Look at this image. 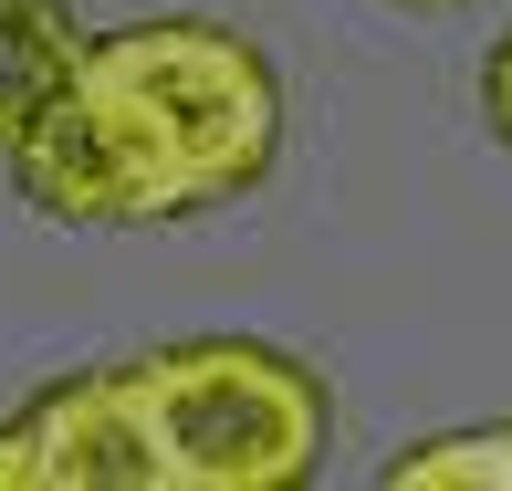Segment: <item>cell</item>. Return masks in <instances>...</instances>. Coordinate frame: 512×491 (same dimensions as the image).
<instances>
[{
	"mask_svg": "<svg viewBox=\"0 0 512 491\" xmlns=\"http://www.w3.org/2000/svg\"><path fill=\"white\" fill-rule=\"evenodd\" d=\"M157 429V471L168 491H293L324 471V377L283 345H241V335H199L168 356L126 366Z\"/></svg>",
	"mask_w": 512,
	"mask_h": 491,
	"instance_id": "2",
	"label": "cell"
},
{
	"mask_svg": "<svg viewBox=\"0 0 512 491\" xmlns=\"http://www.w3.org/2000/svg\"><path fill=\"white\" fill-rule=\"evenodd\" d=\"M481 115H492V136L512 147V32L492 42V63H481Z\"/></svg>",
	"mask_w": 512,
	"mask_h": 491,
	"instance_id": "6",
	"label": "cell"
},
{
	"mask_svg": "<svg viewBox=\"0 0 512 491\" xmlns=\"http://www.w3.org/2000/svg\"><path fill=\"white\" fill-rule=\"evenodd\" d=\"M512 491V418L492 429H450V439H418V450L387 460V491Z\"/></svg>",
	"mask_w": 512,
	"mask_h": 491,
	"instance_id": "5",
	"label": "cell"
},
{
	"mask_svg": "<svg viewBox=\"0 0 512 491\" xmlns=\"http://www.w3.org/2000/svg\"><path fill=\"white\" fill-rule=\"evenodd\" d=\"M0 491H32V460H21V429H0Z\"/></svg>",
	"mask_w": 512,
	"mask_h": 491,
	"instance_id": "7",
	"label": "cell"
},
{
	"mask_svg": "<svg viewBox=\"0 0 512 491\" xmlns=\"http://www.w3.org/2000/svg\"><path fill=\"white\" fill-rule=\"evenodd\" d=\"M283 147V84L220 21H126L95 32L53 105L11 136V178L42 220L147 230L251 199Z\"/></svg>",
	"mask_w": 512,
	"mask_h": 491,
	"instance_id": "1",
	"label": "cell"
},
{
	"mask_svg": "<svg viewBox=\"0 0 512 491\" xmlns=\"http://www.w3.org/2000/svg\"><path fill=\"white\" fill-rule=\"evenodd\" d=\"M11 429H21V460H32V491H168L147 397H136L126 366L42 387Z\"/></svg>",
	"mask_w": 512,
	"mask_h": 491,
	"instance_id": "3",
	"label": "cell"
},
{
	"mask_svg": "<svg viewBox=\"0 0 512 491\" xmlns=\"http://www.w3.org/2000/svg\"><path fill=\"white\" fill-rule=\"evenodd\" d=\"M398 11H460V0H398Z\"/></svg>",
	"mask_w": 512,
	"mask_h": 491,
	"instance_id": "8",
	"label": "cell"
},
{
	"mask_svg": "<svg viewBox=\"0 0 512 491\" xmlns=\"http://www.w3.org/2000/svg\"><path fill=\"white\" fill-rule=\"evenodd\" d=\"M84 63V32L63 0H0V157H11V136L32 126L42 105L74 84Z\"/></svg>",
	"mask_w": 512,
	"mask_h": 491,
	"instance_id": "4",
	"label": "cell"
}]
</instances>
